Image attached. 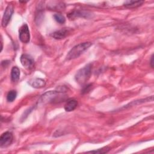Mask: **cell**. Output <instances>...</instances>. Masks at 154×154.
Wrapping results in <instances>:
<instances>
[{"label":"cell","mask_w":154,"mask_h":154,"mask_svg":"<svg viewBox=\"0 0 154 154\" xmlns=\"http://www.w3.org/2000/svg\"><path fill=\"white\" fill-rule=\"evenodd\" d=\"M90 16H91V13H90L89 12L85 11H82V10L73 11L68 14V17L70 19H74L78 17L88 18Z\"/></svg>","instance_id":"cell-10"},{"label":"cell","mask_w":154,"mask_h":154,"mask_svg":"<svg viewBox=\"0 0 154 154\" xmlns=\"http://www.w3.org/2000/svg\"><path fill=\"white\" fill-rule=\"evenodd\" d=\"M63 91H48L45 93L41 96L38 100L39 103L46 104L48 103H51L55 101L58 97H60L61 94H63Z\"/></svg>","instance_id":"cell-3"},{"label":"cell","mask_w":154,"mask_h":154,"mask_svg":"<svg viewBox=\"0 0 154 154\" xmlns=\"http://www.w3.org/2000/svg\"><path fill=\"white\" fill-rule=\"evenodd\" d=\"M13 134L10 132H4L0 137V146L2 148L9 146L13 142Z\"/></svg>","instance_id":"cell-7"},{"label":"cell","mask_w":154,"mask_h":154,"mask_svg":"<svg viewBox=\"0 0 154 154\" xmlns=\"http://www.w3.org/2000/svg\"><path fill=\"white\" fill-rule=\"evenodd\" d=\"M54 19L59 23L63 24L66 21V19L64 17V16H63L60 13H56L54 15Z\"/></svg>","instance_id":"cell-15"},{"label":"cell","mask_w":154,"mask_h":154,"mask_svg":"<svg viewBox=\"0 0 154 154\" xmlns=\"http://www.w3.org/2000/svg\"><path fill=\"white\" fill-rule=\"evenodd\" d=\"M109 150V148L108 147H104L102 149H99L96 150H92L87 152L88 153H107Z\"/></svg>","instance_id":"cell-16"},{"label":"cell","mask_w":154,"mask_h":154,"mask_svg":"<svg viewBox=\"0 0 154 154\" xmlns=\"http://www.w3.org/2000/svg\"><path fill=\"white\" fill-rule=\"evenodd\" d=\"M91 45L92 43L91 42H83L75 45L70 50V51L67 54L66 59L67 60H70L78 58Z\"/></svg>","instance_id":"cell-1"},{"label":"cell","mask_w":154,"mask_h":154,"mask_svg":"<svg viewBox=\"0 0 154 154\" xmlns=\"http://www.w3.org/2000/svg\"><path fill=\"white\" fill-rule=\"evenodd\" d=\"M143 3V1H126L124 2L123 5L126 8H132L141 6Z\"/></svg>","instance_id":"cell-13"},{"label":"cell","mask_w":154,"mask_h":154,"mask_svg":"<svg viewBox=\"0 0 154 154\" xmlns=\"http://www.w3.org/2000/svg\"><path fill=\"white\" fill-rule=\"evenodd\" d=\"M70 33V29L69 28H63L57 30L51 34V37L57 40L63 39L66 37Z\"/></svg>","instance_id":"cell-8"},{"label":"cell","mask_w":154,"mask_h":154,"mask_svg":"<svg viewBox=\"0 0 154 154\" xmlns=\"http://www.w3.org/2000/svg\"><path fill=\"white\" fill-rule=\"evenodd\" d=\"M91 64H88L80 69L76 73L75 79L80 85H83L89 79L91 74Z\"/></svg>","instance_id":"cell-2"},{"label":"cell","mask_w":154,"mask_h":154,"mask_svg":"<svg viewBox=\"0 0 154 154\" xmlns=\"http://www.w3.org/2000/svg\"><path fill=\"white\" fill-rule=\"evenodd\" d=\"M13 11H14L13 5L11 4H9L5 10V11L4 13V15L2 19L1 24L2 27H6L7 26L13 15Z\"/></svg>","instance_id":"cell-5"},{"label":"cell","mask_w":154,"mask_h":154,"mask_svg":"<svg viewBox=\"0 0 154 154\" xmlns=\"http://www.w3.org/2000/svg\"><path fill=\"white\" fill-rule=\"evenodd\" d=\"M153 55H152V57H151V61H150V64H151V67H153Z\"/></svg>","instance_id":"cell-17"},{"label":"cell","mask_w":154,"mask_h":154,"mask_svg":"<svg viewBox=\"0 0 154 154\" xmlns=\"http://www.w3.org/2000/svg\"><path fill=\"white\" fill-rule=\"evenodd\" d=\"M20 60L22 65L25 69L31 70L34 68V60L31 55L28 54H23L21 55Z\"/></svg>","instance_id":"cell-6"},{"label":"cell","mask_w":154,"mask_h":154,"mask_svg":"<svg viewBox=\"0 0 154 154\" xmlns=\"http://www.w3.org/2000/svg\"><path fill=\"white\" fill-rule=\"evenodd\" d=\"M78 106V102L75 99H69L64 105V109L67 112H70L76 109Z\"/></svg>","instance_id":"cell-11"},{"label":"cell","mask_w":154,"mask_h":154,"mask_svg":"<svg viewBox=\"0 0 154 154\" xmlns=\"http://www.w3.org/2000/svg\"><path fill=\"white\" fill-rule=\"evenodd\" d=\"M19 37L23 43H27L30 40V33L27 24H23L19 29Z\"/></svg>","instance_id":"cell-4"},{"label":"cell","mask_w":154,"mask_h":154,"mask_svg":"<svg viewBox=\"0 0 154 154\" xmlns=\"http://www.w3.org/2000/svg\"><path fill=\"white\" fill-rule=\"evenodd\" d=\"M17 96V92L15 90L10 91L7 95V100L9 102H13Z\"/></svg>","instance_id":"cell-14"},{"label":"cell","mask_w":154,"mask_h":154,"mask_svg":"<svg viewBox=\"0 0 154 154\" xmlns=\"http://www.w3.org/2000/svg\"><path fill=\"white\" fill-rule=\"evenodd\" d=\"M20 70L17 66H14L12 67L11 70V80L13 82H17L20 78Z\"/></svg>","instance_id":"cell-12"},{"label":"cell","mask_w":154,"mask_h":154,"mask_svg":"<svg viewBox=\"0 0 154 154\" xmlns=\"http://www.w3.org/2000/svg\"><path fill=\"white\" fill-rule=\"evenodd\" d=\"M28 84L33 88H40L44 87L46 85V81L43 79L41 78H34L28 81Z\"/></svg>","instance_id":"cell-9"}]
</instances>
